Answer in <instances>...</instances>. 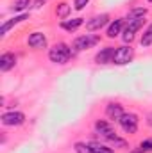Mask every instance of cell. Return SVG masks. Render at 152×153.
<instances>
[{
  "label": "cell",
  "instance_id": "cb8c5ba5",
  "mask_svg": "<svg viewBox=\"0 0 152 153\" xmlns=\"http://www.w3.org/2000/svg\"><path fill=\"white\" fill-rule=\"evenodd\" d=\"M147 2H150V4H152V0H147Z\"/></svg>",
  "mask_w": 152,
  "mask_h": 153
},
{
  "label": "cell",
  "instance_id": "ac0fdd59",
  "mask_svg": "<svg viewBox=\"0 0 152 153\" xmlns=\"http://www.w3.org/2000/svg\"><path fill=\"white\" fill-rule=\"evenodd\" d=\"M150 45H152V23H149V25L145 27L141 38H140V46H141V48H149Z\"/></svg>",
  "mask_w": 152,
  "mask_h": 153
},
{
  "label": "cell",
  "instance_id": "9c48e42d",
  "mask_svg": "<svg viewBox=\"0 0 152 153\" xmlns=\"http://www.w3.org/2000/svg\"><path fill=\"white\" fill-rule=\"evenodd\" d=\"M27 45L32 48V50H43V48H47V45H48V39L45 36V32H31L29 34V38H27Z\"/></svg>",
  "mask_w": 152,
  "mask_h": 153
},
{
  "label": "cell",
  "instance_id": "3957f363",
  "mask_svg": "<svg viewBox=\"0 0 152 153\" xmlns=\"http://www.w3.org/2000/svg\"><path fill=\"white\" fill-rule=\"evenodd\" d=\"M116 123L120 125V128H122L125 134L134 135V134L138 132V126H140V116L136 114V112H123Z\"/></svg>",
  "mask_w": 152,
  "mask_h": 153
},
{
  "label": "cell",
  "instance_id": "603a6c76",
  "mask_svg": "<svg viewBox=\"0 0 152 153\" xmlns=\"http://www.w3.org/2000/svg\"><path fill=\"white\" fill-rule=\"evenodd\" d=\"M145 123H147V126H150L152 128V111L150 112H147V116H145Z\"/></svg>",
  "mask_w": 152,
  "mask_h": 153
},
{
  "label": "cell",
  "instance_id": "5b68a950",
  "mask_svg": "<svg viewBox=\"0 0 152 153\" xmlns=\"http://www.w3.org/2000/svg\"><path fill=\"white\" fill-rule=\"evenodd\" d=\"M132 59H134V48L131 45L116 46L114 57H113V64H116V66H125V64L132 62Z\"/></svg>",
  "mask_w": 152,
  "mask_h": 153
},
{
  "label": "cell",
  "instance_id": "9a60e30c",
  "mask_svg": "<svg viewBox=\"0 0 152 153\" xmlns=\"http://www.w3.org/2000/svg\"><path fill=\"white\" fill-rule=\"evenodd\" d=\"M88 146L91 153H113L114 150L108 143H100V141H88Z\"/></svg>",
  "mask_w": 152,
  "mask_h": 153
},
{
  "label": "cell",
  "instance_id": "44dd1931",
  "mask_svg": "<svg viewBox=\"0 0 152 153\" xmlns=\"http://www.w3.org/2000/svg\"><path fill=\"white\" fill-rule=\"evenodd\" d=\"M140 150H141L143 153L152 152V139H145V141H141V143H140Z\"/></svg>",
  "mask_w": 152,
  "mask_h": 153
},
{
  "label": "cell",
  "instance_id": "7c38bea8",
  "mask_svg": "<svg viewBox=\"0 0 152 153\" xmlns=\"http://www.w3.org/2000/svg\"><path fill=\"white\" fill-rule=\"evenodd\" d=\"M84 25V18H81V16H75V18H66V20H61V23H59V27L63 29V30H66V32H75L79 30L81 27Z\"/></svg>",
  "mask_w": 152,
  "mask_h": 153
},
{
  "label": "cell",
  "instance_id": "4fadbf2b",
  "mask_svg": "<svg viewBox=\"0 0 152 153\" xmlns=\"http://www.w3.org/2000/svg\"><path fill=\"white\" fill-rule=\"evenodd\" d=\"M25 20H29V13H22V14H16L14 18H11V20H7V22H4V25H2V29H0V34L2 36H5L13 27H16L18 23H22V22H25Z\"/></svg>",
  "mask_w": 152,
  "mask_h": 153
},
{
  "label": "cell",
  "instance_id": "e0dca14e",
  "mask_svg": "<svg viewBox=\"0 0 152 153\" xmlns=\"http://www.w3.org/2000/svg\"><path fill=\"white\" fill-rule=\"evenodd\" d=\"M70 13H72V5H70V4L59 2V4L56 5V16H57L59 20H66V18L70 16Z\"/></svg>",
  "mask_w": 152,
  "mask_h": 153
},
{
  "label": "cell",
  "instance_id": "2e32d148",
  "mask_svg": "<svg viewBox=\"0 0 152 153\" xmlns=\"http://www.w3.org/2000/svg\"><path fill=\"white\" fill-rule=\"evenodd\" d=\"M149 14V9L143 7V5H138V7H132L127 14H125V22H131V20H138V18H145Z\"/></svg>",
  "mask_w": 152,
  "mask_h": 153
},
{
  "label": "cell",
  "instance_id": "8992f818",
  "mask_svg": "<svg viewBox=\"0 0 152 153\" xmlns=\"http://www.w3.org/2000/svg\"><path fill=\"white\" fill-rule=\"evenodd\" d=\"M109 23H111V16H109L108 13H100V14L91 16V18L86 22V30H88V32H97V30L108 27Z\"/></svg>",
  "mask_w": 152,
  "mask_h": 153
},
{
  "label": "cell",
  "instance_id": "ffe728a7",
  "mask_svg": "<svg viewBox=\"0 0 152 153\" xmlns=\"http://www.w3.org/2000/svg\"><path fill=\"white\" fill-rule=\"evenodd\" d=\"M74 152L75 153H91L88 143H82V141H77L75 144H74Z\"/></svg>",
  "mask_w": 152,
  "mask_h": 153
},
{
  "label": "cell",
  "instance_id": "52a82bcc",
  "mask_svg": "<svg viewBox=\"0 0 152 153\" xmlns=\"http://www.w3.org/2000/svg\"><path fill=\"white\" fill-rule=\"evenodd\" d=\"M25 117L27 116L23 114L22 111H9V112H4L0 121L4 126H22L25 123Z\"/></svg>",
  "mask_w": 152,
  "mask_h": 153
},
{
  "label": "cell",
  "instance_id": "ba28073f",
  "mask_svg": "<svg viewBox=\"0 0 152 153\" xmlns=\"http://www.w3.org/2000/svg\"><path fill=\"white\" fill-rule=\"evenodd\" d=\"M123 29H125V18H114V20H111V23L106 29V38L116 39L118 36H122Z\"/></svg>",
  "mask_w": 152,
  "mask_h": 153
},
{
  "label": "cell",
  "instance_id": "d6986e66",
  "mask_svg": "<svg viewBox=\"0 0 152 153\" xmlns=\"http://www.w3.org/2000/svg\"><path fill=\"white\" fill-rule=\"evenodd\" d=\"M31 4H32V0H14L13 5H11V11L22 14V13H25V9L31 7Z\"/></svg>",
  "mask_w": 152,
  "mask_h": 153
},
{
  "label": "cell",
  "instance_id": "8fae6325",
  "mask_svg": "<svg viewBox=\"0 0 152 153\" xmlns=\"http://www.w3.org/2000/svg\"><path fill=\"white\" fill-rule=\"evenodd\" d=\"M16 61H18V57H16L13 52H4V53L0 55V71H2V73L11 71V70L16 66Z\"/></svg>",
  "mask_w": 152,
  "mask_h": 153
},
{
  "label": "cell",
  "instance_id": "30bf717a",
  "mask_svg": "<svg viewBox=\"0 0 152 153\" xmlns=\"http://www.w3.org/2000/svg\"><path fill=\"white\" fill-rule=\"evenodd\" d=\"M114 46H104L95 53V62L97 64H113V57H114Z\"/></svg>",
  "mask_w": 152,
  "mask_h": 153
},
{
  "label": "cell",
  "instance_id": "7a4b0ae2",
  "mask_svg": "<svg viewBox=\"0 0 152 153\" xmlns=\"http://www.w3.org/2000/svg\"><path fill=\"white\" fill-rule=\"evenodd\" d=\"M99 43H100V36H99V34L88 32V34L77 36V38L72 41V48H74V52H84V50H90V48L97 46Z\"/></svg>",
  "mask_w": 152,
  "mask_h": 153
},
{
  "label": "cell",
  "instance_id": "5bb4252c",
  "mask_svg": "<svg viewBox=\"0 0 152 153\" xmlns=\"http://www.w3.org/2000/svg\"><path fill=\"white\" fill-rule=\"evenodd\" d=\"M125 111H123V105L120 103V102H109L108 105H106V116L109 117V119H113V121H118L120 119V116L123 114Z\"/></svg>",
  "mask_w": 152,
  "mask_h": 153
},
{
  "label": "cell",
  "instance_id": "277c9868",
  "mask_svg": "<svg viewBox=\"0 0 152 153\" xmlns=\"http://www.w3.org/2000/svg\"><path fill=\"white\" fill-rule=\"evenodd\" d=\"M93 130H95V134H97L102 141H106V143H109L111 139H114V137L118 135L116 130H114V126L109 121H106V119H97L95 125H93Z\"/></svg>",
  "mask_w": 152,
  "mask_h": 153
},
{
  "label": "cell",
  "instance_id": "6da1fadb",
  "mask_svg": "<svg viewBox=\"0 0 152 153\" xmlns=\"http://www.w3.org/2000/svg\"><path fill=\"white\" fill-rule=\"evenodd\" d=\"M72 55H74V48L65 41H59L48 48V59L54 64H66Z\"/></svg>",
  "mask_w": 152,
  "mask_h": 153
},
{
  "label": "cell",
  "instance_id": "7402d4cb",
  "mask_svg": "<svg viewBox=\"0 0 152 153\" xmlns=\"http://www.w3.org/2000/svg\"><path fill=\"white\" fill-rule=\"evenodd\" d=\"M88 4H90V0H74V9L75 11H82Z\"/></svg>",
  "mask_w": 152,
  "mask_h": 153
}]
</instances>
